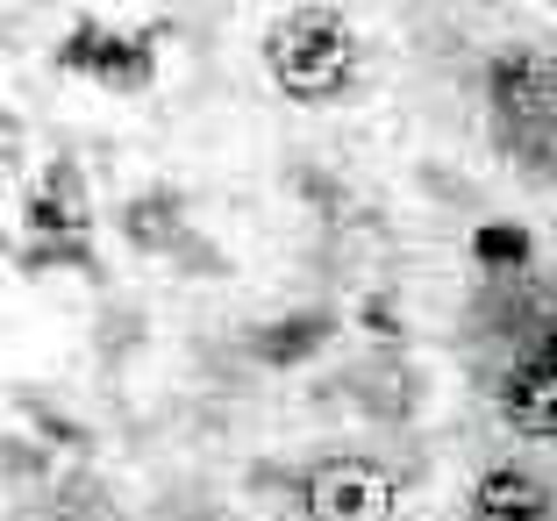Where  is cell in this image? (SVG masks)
I'll use <instances>...</instances> for the list:
<instances>
[{"mask_svg":"<svg viewBox=\"0 0 557 521\" xmlns=\"http://www.w3.org/2000/svg\"><path fill=\"white\" fill-rule=\"evenodd\" d=\"M264 72L286 100L329 108L358 86V29L336 8H294L264 29Z\"/></svg>","mask_w":557,"mask_h":521,"instance_id":"6da1fadb","label":"cell"},{"mask_svg":"<svg viewBox=\"0 0 557 521\" xmlns=\"http://www.w3.org/2000/svg\"><path fill=\"white\" fill-rule=\"evenodd\" d=\"M550 94H557V65L536 58V50H500L486 65V114H493V136L508 158H529L536 172L543 150H550Z\"/></svg>","mask_w":557,"mask_h":521,"instance_id":"7a4b0ae2","label":"cell"},{"mask_svg":"<svg viewBox=\"0 0 557 521\" xmlns=\"http://www.w3.org/2000/svg\"><path fill=\"white\" fill-rule=\"evenodd\" d=\"M294 507L300 521H394L400 486L372 457H314L308 472H294Z\"/></svg>","mask_w":557,"mask_h":521,"instance_id":"3957f363","label":"cell"},{"mask_svg":"<svg viewBox=\"0 0 557 521\" xmlns=\"http://www.w3.org/2000/svg\"><path fill=\"white\" fill-rule=\"evenodd\" d=\"M493 408H500V422H508L515 436L557 443V372L536 350H522V358L500 364V379H493Z\"/></svg>","mask_w":557,"mask_h":521,"instance_id":"277c9868","label":"cell"},{"mask_svg":"<svg viewBox=\"0 0 557 521\" xmlns=\"http://www.w3.org/2000/svg\"><path fill=\"white\" fill-rule=\"evenodd\" d=\"M465 507H472V521H550L557 493L536 472H522V464H493V472H479Z\"/></svg>","mask_w":557,"mask_h":521,"instance_id":"5b68a950","label":"cell"},{"mask_svg":"<svg viewBox=\"0 0 557 521\" xmlns=\"http://www.w3.org/2000/svg\"><path fill=\"white\" fill-rule=\"evenodd\" d=\"M329 336H336V314L329 308H300V314H278V322L250 328V358H258L264 372H294V364H308Z\"/></svg>","mask_w":557,"mask_h":521,"instance_id":"8992f818","label":"cell"},{"mask_svg":"<svg viewBox=\"0 0 557 521\" xmlns=\"http://www.w3.org/2000/svg\"><path fill=\"white\" fill-rule=\"evenodd\" d=\"M158 36L164 29H136V36L108 29L100 36V58H94V86L100 94H122V100L150 94V86H158Z\"/></svg>","mask_w":557,"mask_h":521,"instance_id":"52a82bcc","label":"cell"},{"mask_svg":"<svg viewBox=\"0 0 557 521\" xmlns=\"http://www.w3.org/2000/svg\"><path fill=\"white\" fill-rule=\"evenodd\" d=\"M122 244L129 250H180L186 244V200L172 186H150V194L122 200Z\"/></svg>","mask_w":557,"mask_h":521,"instance_id":"ba28073f","label":"cell"},{"mask_svg":"<svg viewBox=\"0 0 557 521\" xmlns=\"http://www.w3.org/2000/svg\"><path fill=\"white\" fill-rule=\"evenodd\" d=\"M529 258H536V244H529L522 222H486V228H472V264H486V272H522Z\"/></svg>","mask_w":557,"mask_h":521,"instance_id":"9c48e42d","label":"cell"},{"mask_svg":"<svg viewBox=\"0 0 557 521\" xmlns=\"http://www.w3.org/2000/svg\"><path fill=\"white\" fill-rule=\"evenodd\" d=\"M22 272H94V244L86 236H29V244L15 250Z\"/></svg>","mask_w":557,"mask_h":521,"instance_id":"30bf717a","label":"cell"},{"mask_svg":"<svg viewBox=\"0 0 557 521\" xmlns=\"http://www.w3.org/2000/svg\"><path fill=\"white\" fill-rule=\"evenodd\" d=\"M22 214H29V236H86V222H94L86 208H65V200L44 194V186L29 194V208H22Z\"/></svg>","mask_w":557,"mask_h":521,"instance_id":"8fae6325","label":"cell"},{"mask_svg":"<svg viewBox=\"0 0 557 521\" xmlns=\"http://www.w3.org/2000/svg\"><path fill=\"white\" fill-rule=\"evenodd\" d=\"M100 22H72V36L65 44H58V72H86V79H94V58H100Z\"/></svg>","mask_w":557,"mask_h":521,"instance_id":"7c38bea8","label":"cell"},{"mask_svg":"<svg viewBox=\"0 0 557 521\" xmlns=\"http://www.w3.org/2000/svg\"><path fill=\"white\" fill-rule=\"evenodd\" d=\"M44 194H58L65 208H86V172H79L72 158H58V164L44 172ZM86 214H94V208H86Z\"/></svg>","mask_w":557,"mask_h":521,"instance_id":"4fadbf2b","label":"cell"},{"mask_svg":"<svg viewBox=\"0 0 557 521\" xmlns=\"http://www.w3.org/2000/svg\"><path fill=\"white\" fill-rule=\"evenodd\" d=\"M529 350H536V358H543V364L557 372V314H550V322L536 328V336H529Z\"/></svg>","mask_w":557,"mask_h":521,"instance_id":"5bb4252c","label":"cell"},{"mask_svg":"<svg viewBox=\"0 0 557 521\" xmlns=\"http://www.w3.org/2000/svg\"><path fill=\"white\" fill-rule=\"evenodd\" d=\"M364 328H372V336H394V308H386V300H364Z\"/></svg>","mask_w":557,"mask_h":521,"instance_id":"9a60e30c","label":"cell"},{"mask_svg":"<svg viewBox=\"0 0 557 521\" xmlns=\"http://www.w3.org/2000/svg\"><path fill=\"white\" fill-rule=\"evenodd\" d=\"M550 150H557V94H550Z\"/></svg>","mask_w":557,"mask_h":521,"instance_id":"2e32d148","label":"cell"},{"mask_svg":"<svg viewBox=\"0 0 557 521\" xmlns=\"http://www.w3.org/2000/svg\"><path fill=\"white\" fill-rule=\"evenodd\" d=\"M550 8H557V0H550Z\"/></svg>","mask_w":557,"mask_h":521,"instance_id":"e0dca14e","label":"cell"}]
</instances>
